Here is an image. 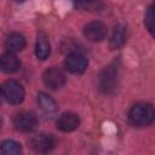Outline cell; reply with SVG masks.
Instances as JSON below:
<instances>
[{"label": "cell", "instance_id": "5", "mask_svg": "<svg viewBox=\"0 0 155 155\" xmlns=\"http://www.w3.org/2000/svg\"><path fill=\"white\" fill-rule=\"evenodd\" d=\"M64 65L67 70H69L73 74H82L88 65L87 58L80 53V52H71L67 56L64 61Z\"/></svg>", "mask_w": 155, "mask_h": 155}, {"label": "cell", "instance_id": "10", "mask_svg": "<svg viewBox=\"0 0 155 155\" xmlns=\"http://www.w3.org/2000/svg\"><path fill=\"white\" fill-rule=\"evenodd\" d=\"M19 67H21V62L13 52H6L0 56V70L1 71L12 74L17 71Z\"/></svg>", "mask_w": 155, "mask_h": 155}, {"label": "cell", "instance_id": "18", "mask_svg": "<svg viewBox=\"0 0 155 155\" xmlns=\"http://www.w3.org/2000/svg\"><path fill=\"white\" fill-rule=\"evenodd\" d=\"M1 99H2V91H1V87H0V103H1Z\"/></svg>", "mask_w": 155, "mask_h": 155}, {"label": "cell", "instance_id": "16", "mask_svg": "<svg viewBox=\"0 0 155 155\" xmlns=\"http://www.w3.org/2000/svg\"><path fill=\"white\" fill-rule=\"evenodd\" d=\"M0 151L5 155H18L22 151L21 144L12 139H6L0 143Z\"/></svg>", "mask_w": 155, "mask_h": 155}, {"label": "cell", "instance_id": "1", "mask_svg": "<svg viewBox=\"0 0 155 155\" xmlns=\"http://www.w3.org/2000/svg\"><path fill=\"white\" fill-rule=\"evenodd\" d=\"M119 84V67L116 62L107 65L98 76V88L104 94H111L117 88Z\"/></svg>", "mask_w": 155, "mask_h": 155}, {"label": "cell", "instance_id": "12", "mask_svg": "<svg viewBox=\"0 0 155 155\" xmlns=\"http://www.w3.org/2000/svg\"><path fill=\"white\" fill-rule=\"evenodd\" d=\"M25 46V38L19 33H11L6 41H5V48L7 52H18L23 50Z\"/></svg>", "mask_w": 155, "mask_h": 155}, {"label": "cell", "instance_id": "8", "mask_svg": "<svg viewBox=\"0 0 155 155\" xmlns=\"http://www.w3.org/2000/svg\"><path fill=\"white\" fill-rule=\"evenodd\" d=\"M29 145L36 153H47L54 147V138L52 134L40 133L30 139Z\"/></svg>", "mask_w": 155, "mask_h": 155}, {"label": "cell", "instance_id": "9", "mask_svg": "<svg viewBox=\"0 0 155 155\" xmlns=\"http://www.w3.org/2000/svg\"><path fill=\"white\" fill-rule=\"evenodd\" d=\"M80 119L74 113H64L57 120V128L62 132H71L79 127Z\"/></svg>", "mask_w": 155, "mask_h": 155}, {"label": "cell", "instance_id": "11", "mask_svg": "<svg viewBox=\"0 0 155 155\" xmlns=\"http://www.w3.org/2000/svg\"><path fill=\"white\" fill-rule=\"evenodd\" d=\"M51 52V46L47 35L44 31H40L36 38V44H35V54L39 59L45 61Z\"/></svg>", "mask_w": 155, "mask_h": 155}, {"label": "cell", "instance_id": "3", "mask_svg": "<svg viewBox=\"0 0 155 155\" xmlns=\"http://www.w3.org/2000/svg\"><path fill=\"white\" fill-rule=\"evenodd\" d=\"M2 97L11 104H19L24 99V88L16 80H7L1 86Z\"/></svg>", "mask_w": 155, "mask_h": 155}, {"label": "cell", "instance_id": "15", "mask_svg": "<svg viewBox=\"0 0 155 155\" xmlns=\"http://www.w3.org/2000/svg\"><path fill=\"white\" fill-rule=\"evenodd\" d=\"M73 4L84 11H98L103 7V0H73Z\"/></svg>", "mask_w": 155, "mask_h": 155}, {"label": "cell", "instance_id": "17", "mask_svg": "<svg viewBox=\"0 0 155 155\" xmlns=\"http://www.w3.org/2000/svg\"><path fill=\"white\" fill-rule=\"evenodd\" d=\"M144 23H145V27L148 28V30L150 33H153L154 31V7H153V5H150L148 7V11L145 13Z\"/></svg>", "mask_w": 155, "mask_h": 155}, {"label": "cell", "instance_id": "20", "mask_svg": "<svg viewBox=\"0 0 155 155\" xmlns=\"http://www.w3.org/2000/svg\"><path fill=\"white\" fill-rule=\"evenodd\" d=\"M17 1H24V0H17Z\"/></svg>", "mask_w": 155, "mask_h": 155}, {"label": "cell", "instance_id": "2", "mask_svg": "<svg viewBox=\"0 0 155 155\" xmlns=\"http://www.w3.org/2000/svg\"><path fill=\"white\" fill-rule=\"evenodd\" d=\"M154 117L155 111L153 105L149 103H137L131 108L128 113L130 122L137 127L149 126L150 124H153Z\"/></svg>", "mask_w": 155, "mask_h": 155}, {"label": "cell", "instance_id": "7", "mask_svg": "<svg viewBox=\"0 0 155 155\" xmlns=\"http://www.w3.org/2000/svg\"><path fill=\"white\" fill-rule=\"evenodd\" d=\"M84 35L85 38L91 42H99L104 40L107 35V28L101 22H90L84 28Z\"/></svg>", "mask_w": 155, "mask_h": 155}, {"label": "cell", "instance_id": "6", "mask_svg": "<svg viewBox=\"0 0 155 155\" xmlns=\"http://www.w3.org/2000/svg\"><path fill=\"white\" fill-rule=\"evenodd\" d=\"M65 75L58 68H48L42 75V81L51 90H59L65 85Z\"/></svg>", "mask_w": 155, "mask_h": 155}, {"label": "cell", "instance_id": "14", "mask_svg": "<svg viewBox=\"0 0 155 155\" xmlns=\"http://www.w3.org/2000/svg\"><path fill=\"white\" fill-rule=\"evenodd\" d=\"M38 104L45 113H54L57 110V103L54 102V99L44 92H40L38 94Z\"/></svg>", "mask_w": 155, "mask_h": 155}, {"label": "cell", "instance_id": "13", "mask_svg": "<svg viewBox=\"0 0 155 155\" xmlns=\"http://www.w3.org/2000/svg\"><path fill=\"white\" fill-rule=\"evenodd\" d=\"M127 40V29L125 25L122 24H119L114 28V31H113V35L110 38V47L116 50V48H120L125 45Z\"/></svg>", "mask_w": 155, "mask_h": 155}, {"label": "cell", "instance_id": "4", "mask_svg": "<svg viewBox=\"0 0 155 155\" xmlns=\"http://www.w3.org/2000/svg\"><path fill=\"white\" fill-rule=\"evenodd\" d=\"M13 125L19 132H30L38 126V116L33 111H21L15 116Z\"/></svg>", "mask_w": 155, "mask_h": 155}, {"label": "cell", "instance_id": "19", "mask_svg": "<svg viewBox=\"0 0 155 155\" xmlns=\"http://www.w3.org/2000/svg\"><path fill=\"white\" fill-rule=\"evenodd\" d=\"M1 124H2V122H1V119H0V128H1Z\"/></svg>", "mask_w": 155, "mask_h": 155}]
</instances>
